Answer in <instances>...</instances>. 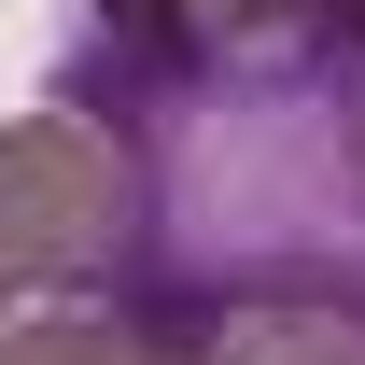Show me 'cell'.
<instances>
[{
  "mask_svg": "<svg viewBox=\"0 0 365 365\" xmlns=\"http://www.w3.org/2000/svg\"><path fill=\"white\" fill-rule=\"evenodd\" d=\"M56 113L113 155V295L169 323H365V29L351 0H253L197 56H56Z\"/></svg>",
  "mask_w": 365,
  "mask_h": 365,
  "instance_id": "cell-1",
  "label": "cell"
},
{
  "mask_svg": "<svg viewBox=\"0 0 365 365\" xmlns=\"http://www.w3.org/2000/svg\"><path fill=\"white\" fill-rule=\"evenodd\" d=\"M56 295H113V155L43 98L0 127V323Z\"/></svg>",
  "mask_w": 365,
  "mask_h": 365,
  "instance_id": "cell-2",
  "label": "cell"
},
{
  "mask_svg": "<svg viewBox=\"0 0 365 365\" xmlns=\"http://www.w3.org/2000/svg\"><path fill=\"white\" fill-rule=\"evenodd\" d=\"M0 365H211V337L140 295H56V309L0 323Z\"/></svg>",
  "mask_w": 365,
  "mask_h": 365,
  "instance_id": "cell-3",
  "label": "cell"
},
{
  "mask_svg": "<svg viewBox=\"0 0 365 365\" xmlns=\"http://www.w3.org/2000/svg\"><path fill=\"white\" fill-rule=\"evenodd\" d=\"M253 0H71V29H56V56H197V43H225Z\"/></svg>",
  "mask_w": 365,
  "mask_h": 365,
  "instance_id": "cell-4",
  "label": "cell"
},
{
  "mask_svg": "<svg viewBox=\"0 0 365 365\" xmlns=\"http://www.w3.org/2000/svg\"><path fill=\"white\" fill-rule=\"evenodd\" d=\"M197 337H211V365H365L351 309H225V323H197Z\"/></svg>",
  "mask_w": 365,
  "mask_h": 365,
  "instance_id": "cell-5",
  "label": "cell"
},
{
  "mask_svg": "<svg viewBox=\"0 0 365 365\" xmlns=\"http://www.w3.org/2000/svg\"><path fill=\"white\" fill-rule=\"evenodd\" d=\"M351 29H365V0H351Z\"/></svg>",
  "mask_w": 365,
  "mask_h": 365,
  "instance_id": "cell-6",
  "label": "cell"
}]
</instances>
